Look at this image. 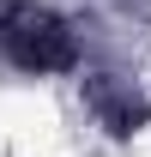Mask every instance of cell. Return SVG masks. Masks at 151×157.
I'll list each match as a JSON object with an SVG mask.
<instances>
[{"instance_id": "cell-1", "label": "cell", "mask_w": 151, "mask_h": 157, "mask_svg": "<svg viewBox=\"0 0 151 157\" xmlns=\"http://www.w3.org/2000/svg\"><path fill=\"white\" fill-rule=\"evenodd\" d=\"M0 55L12 67H24V73H60V67H73L79 42L67 30V18H55L48 6L18 0V6L0 12Z\"/></svg>"}]
</instances>
